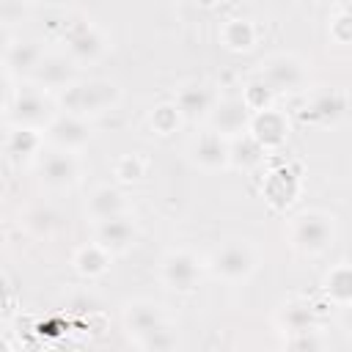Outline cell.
Returning a JSON list of instances; mask_svg holds the SVG:
<instances>
[{
	"instance_id": "cell-21",
	"label": "cell",
	"mask_w": 352,
	"mask_h": 352,
	"mask_svg": "<svg viewBox=\"0 0 352 352\" xmlns=\"http://www.w3.org/2000/svg\"><path fill=\"white\" fill-rule=\"evenodd\" d=\"M74 267H77V272H82L88 278L102 275L107 270V250L99 242H94L88 248H80L77 256H74Z\"/></svg>"
},
{
	"instance_id": "cell-29",
	"label": "cell",
	"mask_w": 352,
	"mask_h": 352,
	"mask_svg": "<svg viewBox=\"0 0 352 352\" xmlns=\"http://www.w3.org/2000/svg\"><path fill=\"white\" fill-rule=\"evenodd\" d=\"M341 327H344L346 336H352V302H346V308L341 314Z\"/></svg>"
},
{
	"instance_id": "cell-12",
	"label": "cell",
	"mask_w": 352,
	"mask_h": 352,
	"mask_svg": "<svg viewBox=\"0 0 352 352\" xmlns=\"http://www.w3.org/2000/svg\"><path fill=\"white\" fill-rule=\"evenodd\" d=\"M33 80L44 88H66L74 82V66L63 55H44L41 63L33 69Z\"/></svg>"
},
{
	"instance_id": "cell-8",
	"label": "cell",
	"mask_w": 352,
	"mask_h": 352,
	"mask_svg": "<svg viewBox=\"0 0 352 352\" xmlns=\"http://www.w3.org/2000/svg\"><path fill=\"white\" fill-rule=\"evenodd\" d=\"M47 138L63 151H77L91 140V129L82 121V116L66 113V116H58L47 124Z\"/></svg>"
},
{
	"instance_id": "cell-7",
	"label": "cell",
	"mask_w": 352,
	"mask_h": 352,
	"mask_svg": "<svg viewBox=\"0 0 352 352\" xmlns=\"http://www.w3.org/2000/svg\"><path fill=\"white\" fill-rule=\"evenodd\" d=\"M124 324L129 330V336H135V341L140 344L146 336H151L154 330L165 327L168 319L162 314V308L151 300H135L124 308Z\"/></svg>"
},
{
	"instance_id": "cell-2",
	"label": "cell",
	"mask_w": 352,
	"mask_h": 352,
	"mask_svg": "<svg viewBox=\"0 0 352 352\" xmlns=\"http://www.w3.org/2000/svg\"><path fill=\"white\" fill-rule=\"evenodd\" d=\"M292 245L302 253H322L333 245V220L324 212H305L294 220Z\"/></svg>"
},
{
	"instance_id": "cell-6",
	"label": "cell",
	"mask_w": 352,
	"mask_h": 352,
	"mask_svg": "<svg viewBox=\"0 0 352 352\" xmlns=\"http://www.w3.org/2000/svg\"><path fill=\"white\" fill-rule=\"evenodd\" d=\"M250 121H253V110L248 107L245 99H226V102H220L209 113L212 132L223 135L226 140L228 138H239L242 132H248L250 129Z\"/></svg>"
},
{
	"instance_id": "cell-4",
	"label": "cell",
	"mask_w": 352,
	"mask_h": 352,
	"mask_svg": "<svg viewBox=\"0 0 352 352\" xmlns=\"http://www.w3.org/2000/svg\"><path fill=\"white\" fill-rule=\"evenodd\" d=\"M198 275H201V261L190 250H170L160 264L162 283L176 292H190L198 283Z\"/></svg>"
},
{
	"instance_id": "cell-27",
	"label": "cell",
	"mask_w": 352,
	"mask_h": 352,
	"mask_svg": "<svg viewBox=\"0 0 352 352\" xmlns=\"http://www.w3.org/2000/svg\"><path fill=\"white\" fill-rule=\"evenodd\" d=\"M116 176L124 179V182H135V179H140V176H143V165H140V160H138V157H124V160H118V165H116Z\"/></svg>"
},
{
	"instance_id": "cell-15",
	"label": "cell",
	"mask_w": 352,
	"mask_h": 352,
	"mask_svg": "<svg viewBox=\"0 0 352 352\" xmlns=\"http://www.w3.org/2000/svg\"><path fill=\"white\" fill-rule=\"evenodd\" d=\"M250 132L253 138L261 143V146H278L283 138H286V121L280 113L275 110H258L253 113V121H250Z\"/></svg>"
},
{
	"instance_id": "cell-18",
	"label": "cell",
	"mask_w": 352,
	"mask_h": 352,
	"mask_svg": "<svg viewBox=\"0 0 352 352\" xmlns=\"http://www.w3.org/2000/svg\"><path fill=\"white\" fill-rule=\"evenodd\" d=\"M173 104L179 107V113L184 118H195V116H201V113H206L212 107V96H209V91L204 85H184L176 94Z\"/></svg>"
},
{
	"instance_id": "cell-26",
	"label": "cell",
	"mask_w": 352,
	"mask_h": 352,
	"mask_svg": "<svg viewBox=\"0 0 352 352\" xmlns=\"http://www.w3.org/2000/svg\"><path fill=\"white\" fill-rule=\"evenodd\" d=\"M341 110H344V102L336 96V94H322L316 102H314V107H311V113L316 116V118H336V116H341Z\"/></svg>"
},
{
	"instance_id": "cell-24",
	"label": "cell",
	"mask_w": 352,
	"mask_h": 352,
	"mask_svg": "<svg viewBox=\"0 0 352 352\" xmlns=\"http://www.w3.org/2000/svg\"><path fill=\"white\" fill-rule=\"evenodd\" d=\"M261 160V143L256 138H245L242 143H234L231 146V162L236 165H256Z\"/></svg>"
},
{
	"instance_id": "cell-5",
	"label": "cell",
	"mask_w": 352,
	"mask_h": 352,
	"mask_svg": "<svg viewBox=\"0 0 352 352\" xmlns=\"http://www.w3.org/2000/svg\"><path fill=\"white\" fill-rule=\"evenodd\" d=\"M261 82L278 94V91H300L305 85V66L292 55H275L261 69Z\"/></svg>"
},
{
	"instance_id": "cell-31",
	"label": "cell",
	"mask_w": 352,
	"mask_h": 352,
	"mask_svg": "<svg viewBox=\"0 0 352 352\" xmlns=\"http://www.w3.org/2000/svg\"><path fill=\"white\" fill-rule=\"evenodd\" d=\"M198 3H201V6H212L214 0H198Z\"/></svg>"
},
{
	"instance_id": "cell-25",
	"label": "cell",
	"mask_w": 352,
	"mask_h": 352,
	"mask_svg": "<svg viewBox=\"0 0 352 352\" xmlns=\"http://www.w3.org/2000/svg\"><path fill=\"white\" fill-rule=\"evenodd\" d=\"M179 118H182V113H179L176 104H162V107H157V110L151 113V126H154L157 132L168 135V132L179 124Z\"/></svg>"
},
{
	"instance_id": "cell-23",
	"label": "cell",
	"mask_w": 352,
	"mask_h": 352,
	"mask_svg": "<svg viewBox=\"0 0 352 352\" xmlns=\"http://www.w3.org/2000/svg\"><path fill=\"white\" fill-rule=\"evenodd\" d=\"M324 292L336 302H352V267H336L324 280Z\"/></svg>"
},
{
	"instance_id": "cell-17",
	"label": "cell",
	"mask_w": 352,
	"mask_h": 352,
	"mask_svg": "<svg viewBox=\"0 0 352 352\" xmlns=\"http://www.w3.org/2000/svg\"><path fill=\"white\" fill-rule=\"evenodd\" d=\"M44 52L33 44V41H16V44H8V52H6V66L8 72H33L38 63H41Z\"/></svg>"
},
{
	"instance_id": "cell-13",
	"label": "cell",
	"mask_w": 352,
	"mask_h": 352,
	"mask_svg": "<svg viewBox=\"0 0 352 352\" xmlns=\"http://www.w3.org/2000/svg\"><path fill=\"white\" fill-rule=\"evenodd\" d=\"M11 116L16 124L22 126H36V124H44L47 116H50V107L44 102V96L38 91H19L14 104H11Z\"/></svg>"
},
{
	"instance_id": "cell-9",
	"label": "cell",
	"mask_w": 352,
	"mask_h": 352,
	"mask_svg": "<svg viewBox=\"0 0 352 352\" xmlns=\"http://www.w3.org/2000/svg\"><path fill=\"white\" fill-rule=\"evenodd\" d=\"M190 157H192V162L201 165L204 170H217V168H223V165L231 162V146H228V140H226L223 135H217V132H204V135L192 143Z\"/></svg>"
},
{
	"instance_id": "cell-10",
	"label": "cell",
	"mask_w": 352,
	"mask_h": 352,
	"mask_svg": "<svg viewBox=\"0 0 352 352\" xmlns=\"http://www.w3.org/2000/svg\"><path fill=\"white\" fill-rule=\"evenodd\" d=\"M96 242L107 253H124L135 242V223H132V217L129 214H118V217L96 220Z\"/></svg>"
},
{
	"instance_id": "cell-11",
	"label": "cell",
	"mask_w": 352,
	"mask_h": 352,
	"mask_svg": "<svg viewBox=\"0 0 352 352\" xmlns=\"http://www.w3.org/2000/svg\"><path fill=\"white\" fill-rule=\"evenodd\" d=\"M74 179H77V160H74L72 151L60 148V151L44 157V162H41V182L47 187L60 190V187L74 184Z\"/></svg>"
},
{
	"instance_id": "cell-16",
	"label": "cell",
	"mask_w": 352,
	"mask_h": 352,
	"mask_svg": "<svg viewBox=\"0 0 352 352\" xmlns=\"http://www.w3.org/2000/svg\"><path fill=\"white\" fill-rule=\"evenodd\" d=\"M88 212H91L94 220H107V217L126 214V198L116 187H96L88 198Z\"/></svg>"
},
{
	"instance_id": "cell-1",
	"label": "cell",
	"mask_w": 352,
	"mask_h": 352,
	"mask_svg": "<svg viewBox=\"0 0 352 352\" xmlns=\"http://www.w3.org/2000/svg\"><path fill=\"white\" fill-rule=\"evenodd\" d=\"M116 99H118V88L107 80L72 82V85L60 88V96H58V102L66 113H74V116H82V118L107 110Z\"/></svg>"
},
{
	"instance_id": "cell-20",
	"label": "cell",
	"mask_w": 352,
	"mask_h": 352,
	"mask_svg": "<svg viewBox=\"0 0 352 352\" xmlns=\"http://www.w3.org/2000/svg\"><path fill=\"white\" fill-rule=\"evenodd\" d=\"M38 146H41V138L36 135L33 126H22V124H19V126L11 129L8 138H6V151H8L11 160H16V157H30V154L38 151Z\"/></svg>"
},
{
	"instance_id": "cell-22",
	"label": "cell",
	"mask_w": 352,
	"mask_h": 352,
	"mask_svg": "<svg viewBox=\"0 0 352 352\" xmlns=\"http://www.w3.org/2000/svg\"><path fill=\"white\" fill-rule=\"evenodd\" d=\"M220 38H223V44L228 50H250L253 47V38H256V30H253V25L248 19H231L223 28Z\"/></svg>"
},
{
	"instance_id": "cell-19",
	"label": "cell",
	"mask_w": 352,
	"mask_h": 352,
	"mask_svg": "<svg viewBox=\"0 0 352 352\" xmlns=\"http://www.w3.org/2000/svg\"><path fill=\"white\" fill-rule=\"evenodd\" d=\"M280 324L286 333H302V330H311L314 327V308L311 302H302V300H292L283 305L280 311Z\"/></svg>"
},
{
	"instance_id": "cell-3",
	"label": "cell",
	"mask_w": 352,
	"mask_h": 352,
	"mask_svg": "<svg viewBox=\"0 0 352 352\" xmlns=\"http://www.w3.org/2000/svg\"><path fill=\"white\" fill-rule=\"evenodd\" d=\"M256 270V256L245 242H228L214 250L212 272L223 280H245Z\"/></svg>"
},
{
	"instance_id": "cell-30",
	"label": "cell",
	"mask_w": 352,
	"mask_h": 352,
	"mask_svg": "<svg viewBox=\"0 0 352 352\" xmlns=\"http://www.w3.org/2000/svg\"><path fill=\"white\" fill-rule=\"evenodd\" d=\"M344 14H349V16H352V0H349V3L344 6Z\"/></svg>"
},
{
	"instance_id": "cell-14",
	"label": "cell",
	"mask_w": 352,
	"mask_h": 352,
	"mask_svg": "<svg viewBox=\"0 0 352 352\" xmlns=\"http://www.w3.org/2000/svg\"><path fill=\"white\" fill-rule=\"evenodd\" d=\"M66 44H69V55L74 60H80V63L96 60L99 52H102V47H104L102 44V36L91 25H74L69 30V36H66Z\"/></svg>"
},
{
	"instance_id": "cell-28",
	"label": "cell",
	"mask_w": 352,
	"mask_h": 352,
	"mask_svg": "<svg viewBox=\"0 0 352 352\" xmlns=\"http://www.w3.org/2000/svg\"><path fill=\"white\" fill-rule=\"evenodd\" d=\"M52 223H55V214H52L50 209H36V212L30 214V226H33L38 234H41V226L50 231V228H52Z\"/></svg>"
}]
</instances>
